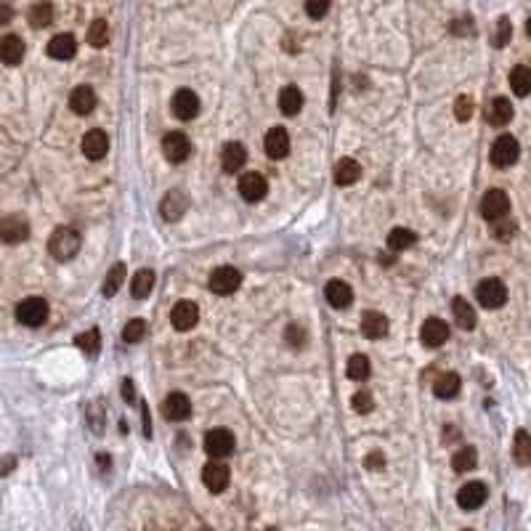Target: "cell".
<instances>
[{"label": "cell", "mask_w": 531, "mask_h": 531, "mask_svg": "<svg viewBox=\"0 0 531 531\" xmlns=\"http://www.w3.org/2000/svg\"><path fill=\"white\" fill-rule=\"evenodd\" d=\"M361 335L370 338V340L385 338V335H388V319H385V313H380V311H367V313L361 316Z\"/></svg>", "instance_id": "d6986e66"}, {"label": "cell", "mask_w": 531, "mask_h": 531, "mask_svg": "<svg viewBox=\"0 0 531 531\" xmlns=\"http://www.w3.org/2000/svg\"><path fill=\"white\" fill-rule=\"evenodd\" d=\"M162 417L171 422H183L191 417V401L186 393H171L162 401Z\"/></svg>", "instance_id": "7c38bea8"}, {"label": "cell", "mask_w": 531, "mask_h": 531, "mask_svg": "<svg viewBox=\"0 0 531 531\" xmlns=\"http://www.w3.org/2000/svg\"><path fill=\"white\" fill-rule=\"evenodd\" d=\"M370 372H372V364L364 353H356V356L348 359V377H351V380H367Z\"/></svg>", "instance_id": "ab89813d"}, {"label": "cell", "mask_w": 531, "mask_h": 531, "mask_svg": "<svg viewBox=\"0 0 531 531\" xmlns=\"http://www.w3.org/2000/svg\"><path fill=\"white\" fill-rule=\"evenodd\" d=\"M476 465H478V451L473 449V446H462V449L454 451V457H451L454 473H468V471H473Z\"/></svg>", "instance_id": "836d02e7"}, {"label": "cell", "mask_w": 531, "mask_h": 531, "mask_svg": "<svg viewBox=\"0 0 531 531\" xmlns=\"http://www.w3.org/2000/svg\"><path fill=\"white\" fill-rule=\"evenodd\" d=\"M160 210H162V218H165V221H178L181 215L189 210V197H186L183 191H178V189L171 191V194L162 200Z\"/></svg>", "instance_id": "603a6c76"}, {"label": "cell", "mask_w": 531, "mask_h": 531, "mask_svg": "<svg viewBox=\"0 0 531 531\" xmlns=\"http://www.w3.org/2000/svg\"><path fill=\"white\" fill-rule=\"evenodd\" d=\"M324 298L332 309H348L353 303V290L340 279H332L327 287H324Z\"/></svg>", "instance_id": "44dd1931"}, {"label": "cell", "mask_w": 531, "mask_h": 531, "mask_svg": "<svg viewBox=\"0 0 531 531\" xmlns=\"http://www.w3.org/2000/svg\"><path fill=\"white\" fill-rule=\"evenodd\" d=\"M375 409V399H372L367 391H361L353 396V412H359V414H367V412Z\"/></svg>", "instance_id": "bcb514c9"}, {"label": "cell", "mask_w": 531, "mask_h": 531, "mask_svg": "<svg viewBox=\"0 0 531 531\" xmlns=\"http://www.w3.org/2000/svg\"><path fill=\"white\" fill-rule=\"evenodd\" d=\"M11 19H14V9L6 6V3H0V24H9Z\"/></svg>", "instance_id": "681fc988"}, {"label": "cell", "mask_w": 531, "mask_h": 531, "mask_svg": "<svg viewBox=\"0 0 531 531\" xmlns=\"http://www.w3.org/2000/svg\"><path fill=\"white\" fill-rule=\"evenodd\" d=\"M27 19H30V24L35 27V30H43V27H48L50 21H53V6H50L48 0H41V3H35L30 9V14H27Z\"/></svg>", "instance_id": "d6a6232c"}, {"label": "cell", "mask_w": 531, "mask_h": 531, "mask_svg": "<svg viewBox=\"0 0 531 531\" xmlns=\"http://www.w3.org/2000/svg\"><path fill=\"white\" fill-rule=\"evenodd\" d=\"M75 343H77V348H80L85 356H96L101 348V335H99V330L80 332V335L75 338Z\"/></svg>", "instance_id": "f35d334b"}, {"label": "cell", "mask_w": 531, "mask_h": 531, "mask_svg": "<svg viewBox=\"0 0 531 531\" xmlns=\"http://www.w3.org/2000/svg\"><path fill=\"white\" fill-rule=\"evenodd\" d=\"M451 311H454V319H457V324H460L462 330H473V327H476V319H478V316H476V309H473L465 298H454Z\"/></svg>", "instance_id": "4dcf8cb0"}, {"label": "cell", "mask_w": 531, "mask_h": 531, "mask_svg": "<svg viewBox=\"0 0 531 531\" xmlns=\"http://www.w3.org/2000/svg\"><path fill=\"white\" fill-rule=\"evenodd\" d=\"M420 340H422V345H428V348L444 345V343L449 340V327H446V321L436 319V316L425 319V324L420 327Z\"/></svg>", "instance_id": "2e32d148"}, {"label": "cell", "mask_w": 531, "mask_h": 531, "mask_svg": "<svg viewBox=\"0 0 531 531\" xmlns=\"http://www.w3.org/2000/svg\"><path fill=\"white\" fill-rule=\"evenodd\" d=\"M16 319L24 327H41V324H45V319H48V303H45V298H38V295L24 298L16 306Z\"/></svg>", "instance_id": "7a4b0ae2"}, {"label": "cell", "mask_w": 531, "mask_h": 531, "mask_svg": "<svg viewBox=\"0 0 531 531\" xmlns=\"http://www.w3.org/2000/svg\"><path fill=\"white\" fill-rule=\"evenodd\" d=\"M107 151H109V139H107L104 131L93 128V131H88L82 136V154H85L88 160H104Z\"/></svg>", "instance_id": "ac0fdd59"}, {"label": "cell", "mask_w": 531, "mask_h": 531, "mask_svg": "<svg viewBox=\"0 0 531 531\" xmlns=\"http://www.w3.org/2000/svg\"><path fill=\"white\" fill-rule=\"evenodd\" d=\"M162 154H165V160L176 162V165H178V162H186L191 157V141L178 131L168 133V136L162 139Z\"/></svg>", "instance_id": "ba28073f"}, {"label": "cell", "mask_w": 531, "mask_h": 531, "mask_svg": "<svg viewBox=\"0 0 531 531\" xmlns=\"http://www.w3.org/2000/svg\"><path fill=\"white\" fill-rule=\"evenodd\" d=\"M486 120H489L491 125H497V128L508 125V122L513 120V104L508 99L497 96V99H494L489 107H486Z\"/></svg>", "instance_id": "4316f807"}, {"label": "cell", "mask_w": 531, "mask_h": 531, "mask_svg": "<svg viewBox=\"0 0 531 531\" xmlns=\"http://www.w3.org/2000/svg\"><path fill=\"white\" fill-rule=\"evenodd\" d=\"M24 59V43L16 35H6L0 38V61L9 64V67H16Z\"/></svg>", "instance_id": "cb8c5ba5"}, {"label": "cell", "mask_w": 531, "mask_h": 531, "mask_svg": "<svg viewBox=\"0 0 531 531\" xmlns=\"http://www.w3.org/2000/svg\"><path fill=\"white\" fill-rule=\"evenodd\" d=\"M144 335H146V321L144 319H131L122 327V340L125 343H139L144 340Z\"/></svg>", "instance_id": "b9f144b4"}, {"label": "cell", "mask_w": 531, "mask_h": 531, "mask_svg": "<svg viewBox=\"0 0 531 531\" xmlns=\"http://www.w3.org/2000/svg\"><path fill=\"white\" fill-rule=\"evenodd\" d=\"M80 245H82V237L77 231L70 229V226H61V229H56L50 234L48 252L56 261H72V258L80 252Z\"/></svg>", "instance_id": "6da1fadb"}, {"label": "cell", "mask_w": 531, "mask_h": 531, "mask_svg": "<svg viewBox=\"0 0 531 531\" xmlns=\"http://www.w3.org/2000/svg\"><path fill=\"white\" fill-rule=\"evenodd\" d=\"M330 11V0H306V14L311 19H321Z\"/></svg>", "instance_id": "f6af8a7d"}, {"label": "cell", "mask_w": 531, "mask_h": 531, "mask_svg": "<svg viewBox=\"0 0 531 531\" xmlns=\"http://www.w3.org/2000/svg\"><path fill=\"white\" fill-rule=\"evenodd\" d=\"M27 237H30V221L24 215L14 213V215L0 218V242L3 245H19Z\"/></svg>", "instance_id": "277c9868"}, {"label": "cell", "mask_w": 531, "mask_h": 531, "mask_svg": "<svg viewBox=\"0 0 531 531\" xmlns=\"http://www.w3.org/2000/svg\"><path fill=\"white\" fill-rule=\"evenodd\" d=\"M88 43L93 48H104L109 43V24L104 19H96L88 27Z\"/></svg>", "instance_id": "60d3db41"}, {"label": "cell", "mask_w": 531, "mask_h": 531, "mask_svg": "<svg viewBox=\"0 0 531 531\" xmlns=\"http://www.w3.org/2000/svg\"><path fill=\"white\" fill-rule=\"evenodd\" d=\"M240 284H242V274L234 266H218L210 274V279H208V287L215 295H231V292L240 290Z\"/></svg>", "instance_id": "5b68a950"}, {"label": "cell", "mask_w": 531, "mask_h": 531, "mask_svg": "<svg viewBox=\"0 0 531 531\" xmlns=\"http://www.w3.org/2000/svg\"><path fill=\"white\" fill-rule=\"evenodd\" d=\"M245 162H247V149L242 146L240 141H234V144H226L221 151V168L226 173H237L245 168Z\"/></svg>", "instance_id": "7402d4cb"}, {"label": "cell", "mask_w": 531, "mask_h": 531, "mask_svg": "<svg viewBox=\"0 0 531 531\" xmlns=\"http://www.w3.org/2000/svg\"><path fill=\"white\" fill-rule=\"evenodd\" d=\"M70 107L75 114H90L93 107H96V90L90 85H77L70 93Z\"/></svg>", "instance_id": "d4e9b609"}, {"label": "cell", "mask_w": 531, "mask_h": 531, "mask_svg": "<svg viewBox=\"0 0 531 531\" xmlns=\"http://www.w3.org/2000/svg\"><path fill=\"white\" fill-rule=\"evenodd\" d=\"M240 194L247 202H261L269 194V181L261 173H245L240 178Z\"/></svg>", "instance_id": "9a60e30c"}, {"label": "cell", "mask_w": 531, "mask_h": 531, "mask_svg": "<svg viewBox=\"0 0 531 531\" xmlns=\"http://www.w3.org/2000/svg\"><path fill=\"white\" fill-rule=\"evenodd\" d=\"M279 109L287 117H295L303 109V90L298 85H284L279 93Z\"/></svg>", "instance_id": "83f0119b"}, {"label": "cell", "mask_w": 531, "mask_h": 531, "mask_svg": "<svg viewBox=\"0 0 531 531\" xmlns=\"http://www.w3.org/2000/svg\"><path fill=\"white\" fill-rule=\"evenodd\" d=\"M234 446H237V441H234V436L226 428H215V431L205 433V451L210 457H215V460L229 457L231 451H234Z\"/></svg>", "instance_id": "52a82bcc"}, {"label": "cell", "mask_w": 531, "mask_h": 531, "mask_svg": "<svg viewBox=\"0 0 531 531\" xmlns=\"http://www.w3.org/2000/svg\"><path fill=\"white\" fill-rule=\"evenodd\" d=\"M510 88L515 96H529L531 93V70L526 64H518L515 70L510 72Z\"/></svg>", "instance_id": "1f68e13d"}, {"label": "cell", "mask_w": 531, "mask_h": 531, "mask_svg": "<svg viewBox=\"0 0 531 531\" xmlns=\"http://www.w3.org/2000/svg\"><path fill=\"white\" fill-rule=\"evenodd\" d=\"M414 242H417V234L412 229H393L391 234H388V247H391L393 252L409 250Z\"/></svg>", "instance_id": "e575fe53"}, {"label": "cell", "mask_w": 531, "mask_h": 531, "mask_svg": "<svg viewBox=\"0 0 531 531\" xmlns=\"http://www.w3.org/2000/svg\"><path fill=\"white\" fill-rule=\"evenodd\" d=\"M454 114H457V120L465 122L473 117V99L471 96H460V99L454 101Z\"/></svg>", "instance_id": "ee69618b"}, {"label": "cell", "mask_w": 531, "mask_h": 531, "mask_svg": "<svg viewBox=\"0 0 531 531\" xmlns=\"http://www.w3.org/2000/svg\"><path fill=\"white\" fill-rule=\"evenodd\" d=\"M359 178H361V165L353 157H343L335 165V183L338 186H353Z\"/></svg>", "instance_id": "484cf974"}, {"label": "cell", "mask_w": 531, "mask_h": 531, "mask_svg": "<svg viewBox=\"0 0 531 531\" xmlns=\"http://www.w3.org/2000/svg\"><path fill=\"white\" fill-rule=\"evenodd\" d=\"M263 146H266V154H269L271 160H284V157L290 154V133L277 125V128H271V131L266 133Z\"/></svg>", "instance_id": "e0dca14e"}, {"label": "cell", "mask_w": 531, "mask_h": 531, "mask_svg": "<svg viewBox=\"0 0 531 531\" xmlns=\"http://www.w3.org/2000/svg\"><path fill=\"white\" fill-rule=\"evenodd\" d=\"M122 281H125V266H122V263H114V266L109 269V274H107V279H104L101 292H104L107 298H114L117 290L122 287Z\"/></svg>", "instance_id": "d590c367"}, {"label": "cell", "mask_w": 531, "mask_h": 531, "mask_svg": "<svg viewBox=\"0 0 531 531\" xmlns=\"http://www.w3.org/2000/svg\"><path fill=\"white\" fill-rule=\"evenodd\" d=\"M486 497H489V489H486L481 481H471V483H465V486H460V491H457V505H460L462 510H478L483 502H486Z\"/></svg>", "instance_id": "5bb4252c"}, {"label": "cell", "mask_w": 531, "mask_h": 531, "mask_svg": "<svg viewBox=\"0 0 531 531\" xmlns=\"http://www.w3.org/2000/svg\"><path fill=\"white\" fill-rule=\"evenodd\" d=\"M476 298H478V303H481L483 309H502L505 301H508V287L500 279L489 277V279H483L476 287Z\"/></svg>", "instance_id": "8992f818"}, {"label": "cell", "mask_w": 531, "mask_h": 531, "mask_svg": "<svg viewBox=\"0 0 531 531\" xmlns=\"http://www.w3.org/2000/svg\"><path fill=\"white\" fill-rule=\"evenodd\" d=\"M382 465H385V457H382L380 451H375V454L367 457V468H370V471H380Z\"/></svg>", "instance_id": "c3c4849f"}, {"label": "cell", "mask_w": 531, "mask_h": 531, "mask_svg": "<svg viewBox=\"0 0 531 531\" xmlns=\"http://www.w3.org/2000/svg\"><path fill=\"white\" fill-rule=\"evenodd\" d=\"M122 396L128 401L136 399V391H133V380H122Z\"/></svg>", "instance_id": "f907efd6"}, {"label": "cell", "mask_w": 531, "mask_h": 531, "mask_svg": "<svg viewBox=\"0 0 531 531\" xmlns=\"http://www.w3.org/2000/svg\"><path fill=\"white\" fill-rule=\"evenodd\" d=\"M510 38H513L510 19H508V16H500V19H497V32H494V45H497V48H505V45L510 43Z\"/></svg>", "instance_id": "7bdbcfd3"}, {"label": "cell", "mask_w": 531, "mask_h": 531, "mask_svg": "<svg viewBox=\"0 0 531 531\" xmlns=\"http://www.w3.org/2000/svg\"><path fill=\"white\" fill-rule=\"evenodd\" d=\"M460 388H462V382L457 372H444V375H439L436 382H433V393H436L439 399H454V396L460 393Z\"/></svg>", "instance_id": "f1b7e54d"}, {"label": "cell", "mask_w": 531, "mask_h": 531, "mask_svg": "<svg viewBox=\"0 0 531 531\" xmlns=\"http://www.w3.org/2000/svg\"><path fill=\"white\" fill-rule=\"evenodd\" d=\"M521 157V144L513 139V136H500V139L491 144V151H489V160L491 165L497 168H510L515 165Z\"/></svg>", "instance_id": "3957f363"}, {"label": "cell", "mask_w": 531, "mask_h": 531, "mask_svg": "<svg viewBox=\"0 0 531 531\" xmlns=\"http://www.w3.org/2000/svg\"><path fill=\"white\" fill-rule=\"evenodd\" d=\"M505 213H510V197L502 189H489L481 197V215L486 221H494Z\"/></svg>", "instance_id": "30bf717a"}, {"label": "cell", "mask_w": 531, "mask_h": 531, "mask_svg": "<svg viewBox=\"0 0 531 531\" xmlns=\"http://www.w3.org/2000/svg\"><path fill=\"white\" fill-rule=\"evenodd\" d=\"M200 321V306L191 301H181L173 306L171 311V324L176 327L178 332H189L191 327H197Z\"/></svg>", "instance_id": "8fae6325"}, {"label": "cell", "mask_w": 531, "mask_h": 531, "mask_svg": "<svg viewBox=\"0 0 531 531\" xmlns=\"http://www.w3.org/2000/svg\"><path fill=\"white\" fill-rule=\"evenodd\" d=\"M154 290V271L151 269H141L136 271V277L131 279V295L136 301H144L149 298V292Z\"/></svg>", "instance_id": "f546056e"}, {"label": "cell", "mask_w": 531, "mask_h": 531, "mask_svg": "<svg viewBox=\"0 0 531 531\" xmlns=\"http://www.w3.org/2000/svg\"><path fill=\"white\" fill-rule=\"evenodd\" d=\"M171 109L178 120H194L200 114V96L189 88L176 90V96L171 101Z\"/></svg>", "instance_id": "9c48e42d"}, {"label": "cell", "mask_w": 531, "mask_h": 531, "mask_svg": "<svg viewBox=\"0 0 531 531\" xmlns=\"http://www.w3.org/2000/svg\"><path fill=\"white\" fill-rule=\"evenodd\" d=\"M229 481H231L229 465H223V462H208V465L202 468V483H205L213 494H221V491L229 486Z\"/></svg>", "instance_id": "4fadbf2b"}, {"label": "cell", "mask_w": 531, "mask_h": 531, "mask_svg": "<svg viewBox=\"0 0 531 531\" xmlns=\"http://www.w3.org/2000/svg\"><path fill=\"white\" fill-rule=\"evenodd\" d=\"M513 454H515V462L526 468L531 465V439L526 431H518L515 433V446H513Z\"/></svg>", "instance_id": "74e56055"}, {"label": "cell", "mask_w": 531, "mask_h": 531, "mask_svg": "<svg viewBox=\"0 0 531 531\" xmlns=\"http://www.w3.org/2000/svg\"><path fill=\"white\" fill-rule=\"evenodd\" d=\"M491 223H494V229L491 231H494V237H497L500 242H510L513 237H515V231H518V223L510 218V213H505V215H500V218H494Z\"/></svg>", "instance_id": "8d00e7d4"}, {"label": "cell", "mask_w": 531, "mask_h": 531, "mask_svg": "<svg viewBox=\"0 0 531 531\" xmlns=\"http://www.w3.org/2000/svg\"><path fill=\"white\" fill-rule=\"evenodd\" d=\"M303 338H306V332H303L301 327H295V324H292L290 330H287V340H290L292 348H295V345H303Z\"/></svg>", "instance_id": "7dc6e473"}, {"label": "cell", "mask_w": 531, "mask_h": 531, "mask_svg": "<svg viewBox=\"0 0 531 531\" xmlns=\"http://www.w3.org/2000/svg\"><path fill=\"white\" fill-rule=\"evenodd\" d=\"M75 53H77V41H75V35H70V32L56 35V38L48 43V56H50V59L70 61V59H75Z\"/></svg>", "instance_id": "ffe728a7"}]
</instances>
